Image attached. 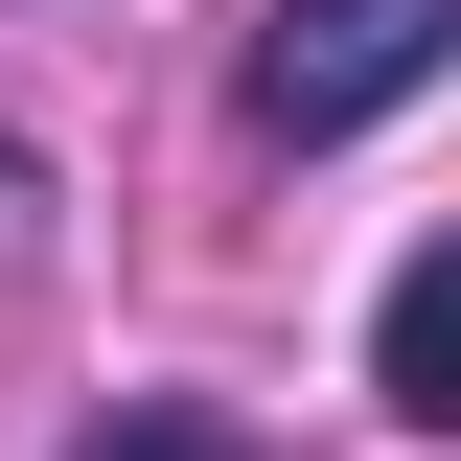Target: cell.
<instances>
[{"label": "cell", "instance_id": "3", "mask_svg": "<svg viewBox=\"0 0 461 461\" xmlns=\"http://www.w3.org/2000/svg\"><path fill=\"white\" fill-rule=\"evenodd\" d=\"M93 461H254V438H230V415H115Z\"/></svg>", "mask_w": 461, "mask_h": 461}, {"label": "cell", "instance_id": "2", "mask_svg": "<svg viewBox=\"0 0 461 461\" xmlns=\"http://www.w3.org/2000/svg\"><path fill=\"white\" fill-rule=\"evenodd\" d=\"M369 393H393L415 438H461V230H438V254H415L393 300H369Z\"/></svg>", "mask_w": 461, "mask_h": 461}, {"label": "cell", "instance_id": "1", "mask_svg": "<svg viewBox=\"0 0 461 461\" xmlns=\"http://www.w3.org/2000/svg\"><path fill=\"white\" fill-rule=\"evenodd\" d=\"M438 69H461V0H277V23H254V139L323 162V139H369V115L438 93Z\"/></svg>", "mask_w": 461, "mask_h": 461}]
</instances>
